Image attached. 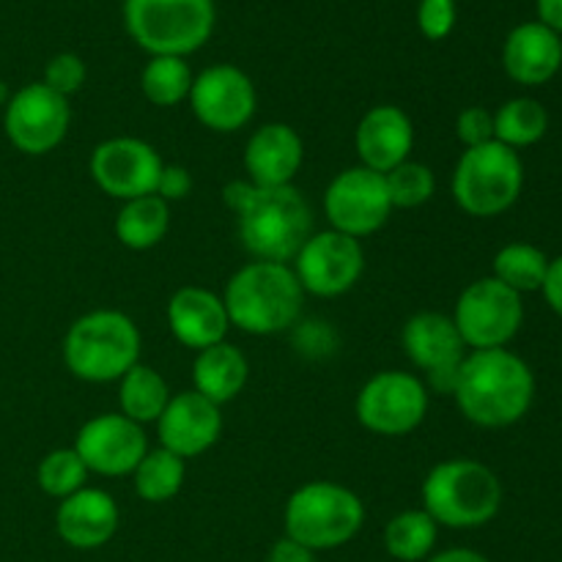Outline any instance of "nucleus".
<instances>
[{"label":"nucleus","instance_id":"obj_31","mask_svg":"<svg viewBox=\"0 0 562 562\" xmlns=\"http://www.w3.org/2000/svg\"><path fill=\"white\" fill-rule=\"evenodd\" d=\"M192 75L187 58L176 55H151L140 71V91L154 108H176L190 99Z\"/></svg>","mask_w":562,"mask_h":562},{"label":"nucleus","instance_id":"obj_10","mask_svg":"<svg viewBox=\"0 0 562 562\" xmlns=\"http://www.w3.org/2000/svg\"><path fill=\"white\" fill-rule=\"evenodd\" d=\"M428 404L431 393L420 376L409 371H379L357 393L355 415L376 437H406L423 426Z\"/></svg>","mask_w":562,"mask_h":562},{"label":"nucleus","instance_id":"obj_36","mask_svg":"<svg viewBox=\"0 0 562 562\" xmlns=\"http://www.w3.org/2000/svg\"><path fill=\"white\" fill-rule=\"evenodd\" d=\"M456 135L464 148L486 146L494 140V113L486 108H464L456 119Z\"/></svg>","mask_w":562,"mask_h":562},{"label":"nucleus","instance_id":"obj_15","mask_svg":"<svg viewBox=\"0 0 562 562\" xmlns=\"http://www.w3.org/2000/svg\"><path fill=\"white\" fill-rule=\"evenodd\" d=\"M165 162L151 143L140 137H108L91 151V179L104 195L115 201L154 195Z\"/></svg>","mask_w":562,"mask_h":562},{"label":"nucleus","instance_id":"obj_3","mask_svg":"<svg viewBox=\"0 0 562 562\" xmlns=\"http://www.w3.org/2000/svg\"><path fill=\"white\" fill-rule=\"evenodd\" d=\"M223 302L231 327L256 338H269L296 327L305 291L291 263L250 261L231 274Z\"/></svg>","mask_w":562,"mask_h":562},{"label":"nucleus","instance_id":"obj_25","mask_svg":"<svg viewBox=\"0 0 562 562\" xmlns=\"http://www.w3.org/2000/svg\"><path fill=\"white\" fill-rule=\"evenodd\" d=\"M113 228L115 239L126 250H151L170 231V203H165L159 195H143L124 201L119 214H115Z\"/></svg>","mask_w":562,"mask_h":562},{"label":"nucleus","instance_id":"obj_37","mask_svg":"<svg viewBox=\"0 0 562 562\" xmlns=\"http://www.w3.org/2000/svg\"><path fill=\"white\" fill-rule=\"evenodd\" d=\"M190 192H192L190 170H187L184 165L165 162L162 173H159V181H157V192H154V195L162 198L165 203H176V201H184Z\"/></svg>","mask_w":562,"mask_h":562},{"label":"nucleus","instance_id":"obj_11","mask_svg":"<svg viewBox=\"0 0 562 562\" xmlns=\"http://www.w3.org/2000/svg\"><path fill=\"white\" fill-rule=\"evenodd\" d=\"M71 126L69 99L55 93L53 88L27 82L11 93L3 113V132L16 151L27 157H44L66 140Z\"/></svg>","mask_w":562,"mask_h":562},{"label":"nucleus","instance_id":"obj_24","mask_svg":"<svg viewBox=\"0 0 562 562\" xmlns=\"http://www.w3.org/2000/svg\"><path fill=\"white\" fill-rule=\"evenodd\" d=\"M250 379V362L234 344L223 340L209 349L195 351L192 360V390L212 404H231Z\"/></svg>","mask_w":562,"mask_h":562},{"label":"nucleus","instance_id":"obj_12","mask_svg":"<svg viewBox=\"0 0 562 562\" xmlns=\"http://www.w3.org/2000/svg\"><path fill=\"white\" fill-rule=\"evenodd\" d=\"M291 269L305 294L335 300L360 283L366 272V250L360 239L340 231H313L291 261Z\"/></svg>","mask_w":562,"mask_h":562},{"label":"nucleus","instance_id":"obj_40","mask_svg":"<svg viewBox=\"0 0 562 562\" xmlns=\"http://www.w3.org/2000/svg\"><path fill=\"white\" fill-rule=\"evenodd\" d=\"M538 22L552 27L554 33H562V0H536Z\"/></svg>","mask_w":562,"mask_h":562},{"label":"nucleus","instance_id":"obj_4","mask_svg":"<svg viewBox=\"0 0 562 562\" xmlns=\"http://www.w3.org/2000/svg\"><path fill=\"white\" fill-rule=\"evenodd\" d=\"M423 510L448 530H477L503 508V483L475 459H445L428 470L420 488Z\"/></svg>","mask_w":562,"mask_h":562},{"label":"nucleus","instance_id":"obj_20","mask_svg":"<svg viewBox=\"0 0 562 562\" xmlns=\"http://www.w3.org/2000/svg\"><path fill=\"white\" fill-rule=\"evenodd\" d=\"M305 162V143L291 124L269 121L245 146L247 181L258 187H291Z\"/></svg>","mask_w":562,"mask_h":562},{"label":"nucleus","instance_id":"obj_19","mask_svg":"<svg viewBox=\"0 0 562 562\" xmlns=\"http://www.w3.org/2000/svg\"><path fill=\"white\" fill-rule=\"evenodd\" d=\"M355 148L362 168L390 173L401 162L412 159L415 124L398 104H376L360 119L355 130Z\"/></svg>","mask_w":562,"mask_h":562},{"label":"nucleus","instance_id":"obj_8","mask_svg":"<svg viewBox=\"0 0 562 562\" xmlns=\"http://www.w3.org/2000/svg\"><path fill=\"white\" fill-rule=\"evenodd\" d=\"M525 190V162L519 151L492 140L486 146L464 148L453 168L450 192L470 217H499L519 201Z\"/></svg>","mask_w":562,"mask_h":562},{"label":"nucleus","instance_id":"obj_23","mask_svg":"<svg viewBox=\"0 0 562 562\" xmlns=\"http://www.w3.org/2000/svg\"><path fill=\"white\" fill-rule=\"evenodd\" d=\"M562 66V38L543 22H521L503 44V69L519 86H543Z\"/></svg>","mask_w":562,"mask_h":562},{"label":"nucleus","instance_id":"obj_41","mask_svg":"<svg viewBox=\"0 0 562 562\" xmlns=\"http://www.w3.org/2000/svg\"><path fill=\"white\" fill-rule=\"evenodd\" d=\"M426 562H492V560H488L486 554L475 552V549L456 547V549H445V552H434Z\"/></svg>","mask_w":562,"mask_h":562},{"label":"nucleus","instance_id":"obj_9","mask_svg":"<svg viewBox=\"0 0 562 562\" xmlns=\"http://www.w3.org/2000/svg\"><path fill=\"white\" fill-rule=\"evenodd\" d=\"M450 318L467 351L508 349L525 324V302H521V294L488 274L461 291Z\"/></svg>","mask_w":562,"mask_h":562},{"label":"nucleus","instance_id":"obj_22","mask_svg":"<svg viewBox=\"0 0 562 562\" xmlns=\"http://www.w3.org/2000/svg\"><path fill=\"white\" fill-rule=\"evenodd\" d=\"M168 327L184 349L203 351L223 344L231 329L223 294L203 285H184L168 300Z\"/></svg>","mask_w":562,"mask_h":562},{"label":"nucleus","instance_id":"obj_39","mask_svg":"<svg viewBox=\"0 0 562 562\" xmlns=\"http://www.w3.org/2000/svg\"><path fill=\"white\" fill-rule=\"evenodd\" d=\"M541 294L543 300H547V305L562 318V256L549 261V272H547V280H543Z\"/></svg>","mask_w":562,"mask_h":562},{"label":"nucleus","instance_id":"obj_26","mask_svg":"<svg viewBox=\"0 0 562 562\" xmlns=\"http://www.w3.org/2000/svg\"><path fill=\"white\" fill-rule=\"evenodd\" d=\"M170 387L162 373L137 362L119 379V412L137 426H154L170 401Z\"/></svg>","mask_w":562,"mask_h":562},{"label":"nucleus","instance_id":"obj_28","mask_svg":"<svg viewBox=\"0 0 562 562\" xmlns=\"http://www.w3.org/2000/svg\"><path fill=\"white\" fill-rule=\"evenodd\" d=\"M187 481V461L165 448H148L140 464L132 472L135 494L143 503L162 505L170 503L181 492Z\"/></svg>","mask_w":562,"mask_h":562},{"label":"nucleus","instance_id":"obj_34","mask_svg":"<svg viewBox=\"0 0 562 562\" xmlns=\"http://www.w3.org/2000/svg\"><path fill=\"white\" fill-rule=\"evenodd\" d=\"M86 77H88V69H86V60H82L80 55L58 53L47 60V66H44L42 82L47 88H53L55 93L69 99L71 93H77L82 86H86Z\"/></svg>","mask_w":562,"mask_h":562},{"label":"nucleus","instance_id":"obj_13","mask_svg":"<svg viewBox=\"0 0 562 562\" xmlns=\"http://www.w3.org/2000/svg\"><path fill=\"white\" fill-rule=\"evenodd\" d=\"M393 212L384 176L362 165L340 170L324 192V214L329 228L360 241L382 231Z\"/></svg>","mask_w":562,"mask_h":562},{"label":"nucleus","instance_id":"obj_18","mask_svg":"<svg viewBox=\"0 0 562 562\" xmlns=\"http://www.w3.org/2000/svg\"><path fill=\"white\" fill-rule=\"evenodd\" d=\"M220 409L223 406L212 404L195 390L173 393L159 420L154 423L159 448L170 450L184 461L209 453L223 434V412Z\"/></svg>","mask_w":562,"mask_h":562},{"label":"nucleus","instance_id":"obj_16","mask_svg":"<svg viewBox=\"0 0 562 562\" xmlns=\"http://www.w3.org/2000/svg\"><path fill=\"white\" fill-rule=\"evenodd\" d=\"M401 346L412 366L428 376V393L453 395L456 373L467 357V346L456 329L453 318L445 313H415L401 329Z\"/></svg>","mask_w":562,"mask_h":562},{"label":"nucleus","instance_id":"obj_27","mask_svg":"<svg viewBox=\"0 0 562 562\" xmlns=\"http://www.w3.org/2000/svg\"><path fill=\"white\" fill-rule=\"evenodd\" d=\"M439 541V525L423 508L395 514L384 527V549L398 562H426Z\"/></svg>","mask_w":562,"mask_h":562},{"label":"nucleus","instance_id":"obj_14","mask_svg":"<svg viewBox=\"0 0 562 562\" xmlns=\"http://www.w3.org/2000/svg\"><path fill=\"white\" fill-rule=\"evenodd\" d=\"M187 102L198 124L217 135H234L256 115L258 91L245 69L234 64H214L198 71Z\"/></svg>","mask_w":562,"mask_h":562},{"label":"nucleus","instance_id":"obj_1","mask_svg":"<svg viewBox=\"0 0 562 562\" xmlns=\"http://www.w3.org/2000/svg\"><path fill=\"white\" fill-rule=\"evenodd\" d=\"M252 261L291 263L313 234V212L305 195L291 187H258L231 181L223 192Z\"/></svg>","mask_w":562,"mask_h":562},{"label":"nucleus","instance_id":"obj_6","mask_svg":"<svg viewBox=\"0 0 562 562\" xmlns=\"http://www.w3.org/2000/svg\"><path fill=\"white\" fill-rule=\"evenodd\" d=\"M285 536L311 552L346 547L366 525L360 494L335 481H311L296 488L283 510Z\"/></svg>","mask_w":562,"mask_h":562},{"label":"nucleus","instance_id":"obj_33","mask_svg":"<svg viewBox=\"0 0 562 562\" xmlns=\"http://www.w3.org/2000/svg\"><path fill=\"white\" fill-rule=\"evenodd\" d=\"M387 181L390 203L393 209H417L426 206L434 198L437 190V179H434V170L426 162H417V159H406L398 168H393L390 173H384Z\"/></svg>","mask_w":562,"mask_h":562},{"label":"nucleus","instance_id":"obj_5","mask_svg":"<svg viewBox=\"0 0 562 562\" xmlns=\"http://www.w3.org/2000/svg\"><path fill=\"white\" fill-rule=\"evenodd\" d=\"M140 329L126 313L102 307L71 322L60 355L75 379L110 384L140 362Z\"/></svg>","mask_w":562,"mask_h":562},{"label":"nucleus","instance_id":"obj_17","mask_svg":"<svg viewBox=\"0 0 562 562\" xmlns=\"http://www.w3.org/2000/svg\"><path fill=\"white\" fill-rule=\"evenodd\" d=\"M71 448L91 475L124 477L148 453V437L146 428L121 412H104L82 423Z\"/></svg>","mask_w":562,"mask_h":562},{"label":"nucleus","instance_id":"obj_21","mask_svg":"<svg viewBox=\"0 0 562 562\" xmlns=\"http://www.w3.org/2000/svg\"><path fill=\"white\" fill-rule=\"evenodd\" d=\"M119 521V505L104 488H80L71 497L60 499L55 510V532L66 547L80 552H93L113 541Z\"/></svg>","mask_w":562,"mask_h":562},{"label":"nucleus","instance_id":"obj_32","mask_svg":"<svg viewBox=\"0 0 562 562\" xmlns=\"http://www.w3.org/2000/svg\"><path fill=\"white\" fill-rule=\"evenodd\" d=\"M88 477L91 472L86 470L80 456L75 453V448H58L49 450L42 461H38L36 470V483L47 497L53 499H66L71 494H77L80 488L88 486Z\"/></svg>","mask_w":562,"mask_h":562},{"label":"nucleus","instance_id":"obj_30","mask_svg":"<svg viewBox=\"0 0 562 562\" xmlns=\"http://www.w3.org/2000/svg\"><path fill=\"white\" fill-rule=\"evenodd\" d=\"M549 261L552 258L536 245H527V241H510L503 250L494 256L492 263V278H497L499 283L514 289L516 294H532V291L543 289V280H547Z\"/></svg>","mask_w":562,"mask_h":562},{"label":"nucleus","instance_id":"obj_7","mask_svg":"<svg viewBox=\"0 0 562 562\" xmlns=\"http://www.w3.org/2000/svg\"><path fill=\"white\" fill-rule=\"evenodd\" d=\"M124 25L148 55L198 53L217 25L214 0H124Z\"/></svg>","mask_w":562,"mask_h":562},{"label":"nucleus","instance_id":"obj_29","mask_svg":"<svg viewBox=\"0 0 562 562\" xmlns=\"http://www.w3.org/2000/svg\"><path fill=\"white\" fill-rule=\"evenodd\" d=\"M549 130V113L538 99L532 97H516L508 99L503 108L494 113V140L503 146L519 148L536 146L543 140Z\"/></svg>","mask_w":562,"mask_h":562},{"label":"nucleus","instance_id":"obj_38","mask_svg":"<svg viewBox=\"0 0 562 562\" xmlns=\"http://www.w3.org/2000/svg\"><path fill=\"white\" fill-rule=\"evenodd\" d=\"M267 562H316V552H311L307 547H302V543L283 536L280 541L272 543Z\"/></svg>","mask_w":562,"mask_h":562},{"label":"nucleus","instance_id":"obj_35","mask_svg":"<svg viewBox=\"0 0 562 562\" xmlns=\"http://www.w3.org/2000/svg\"><path fill=\"white\" fill-rule=\"evenodd\" d=\"M459 20V5L456 0H420L417 5V27L428 42H442L453 33Z\"/></svg>","mask_w":562,"mask_h":562},{"label":"nucleus","instance_id":"obj_2","mask_svg":"<svg viewBox=\"0 0 562 562\" xmlns=\"http://www.w3.org/2000/svg\"><path fill=\"white\" fill-rule=\"evenodd\" d=\"M453 398L472 426H516L536 401V373L510 349L467 351L456 373Z\"/></svg>","mask_w":562,"mask_h":562}]
</instances>
